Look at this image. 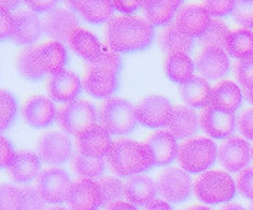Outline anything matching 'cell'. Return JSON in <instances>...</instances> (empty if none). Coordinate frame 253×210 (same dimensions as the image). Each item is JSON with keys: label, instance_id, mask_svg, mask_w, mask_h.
<instances>
[{"label": "cell", "instance_id": "cell-1", "mask_svg": "<svg viewBox=\"0 0 253 210\" xmlns=\"http://www.w3.org/2000/svg\"><path fill=\"white\" fill-rule=\"evenodd\" d=\"M105 40L117 53H135L152 46L155 31L144 18L118 15L106 24Z\"/></svg>", "mask_w": 253, "mask_h": 210}, {"label": "cell", "instance_id": "cell-2", "mask_svg": "<svg viewBox=\"0 0 253 210\" xmlns=\"http://www.w3.org/2000/svg\"><path fill=\"white\" fill-rule=\"evenodd\" d=\"M106 163L111 171L120 178H131L149 171L153 163V156L146 144L134 140H117L112 144Z\"/></svg>", "mask_w": 253, "mask_h": 210}, {"label": "cell", "instance_id": "cell-3", "mask_svg": "<svg viewBox=\"0 0 253 210\" xmlns=\"http://www.w3.org/2000/svg\"><path fill=\"white\" fill-rule=\"evenodd\" d=\"M193 191L197 200L205 205H221L236 197L237 185L228 172L211 169L197 175Z\"/></svg>", "mask_w": 253, "mask_h": 210}, {"label": "cell", "instance_id": "cell-4", "mask_svg": "<svg viewBox=\"0 0 253 210\" xmlns=\"http://www.w3.org/2000/svg\"><path fill=\"white\" fill-rule=\"evenodd\" d=\"M219 148L209 137H193L180 144L178 163L187 174H203L216 163Z\"/></svg>", "mask_w": 253, "mask_h": 210}, {"label": "cell", "instance_id": "cell-5", "mask_svg": "<svg viewBox=\"0 0 253 210\" xmlns=\"http://www.w3.org/2000/svg\"><path fill=\"white\" fill-rule=\"evenodd\" d=\"M99 124L114 136L129 134L135 130L138 121L135 106L123 97H112L105 100L97 112Z\"/></svg>", "mask_w": 253, "mask_h": 210}, {"label": "cell", "instance_id": "cell-6", "mask_svg": "<svg viewBox=\"0 0 253 210\" xmlns=\"http://www.w3.org/2000/svg\"><path fill=\"white\" fill-rule=\"evenodd\" d=\"M99 116L96 107L91 102L85 99H77L74 102L65 103L59 109L58 124L66 136L77 137L81 131L94 125Z\"/></svg>", "mask_w": 253, "mask_h": 210}, {"label": "cell", "instance_id": "cell-7", "mask_svg": "<svg viewBox=\"0 0 253 210\" xmlns=\"http://www.w3.org/2000/svg\"><path fill=\"white\" fill-rule=\"evenodd\" d=\"M121 72L112 70L100 62L87 64L84 75L81 78L83 88L87 94L96 99H112L120 88Z\"/></svg>", "mask_w": 253, "mask_h": 210}, {"label": "cell", "instance_id": "cell-8", "mask_svg": "<svg viewBox=\"0 0 253 210\" xmlns=\"http://www.w3.org/2000/svg\"><path fill=\"white\" fill-rule=\"evenodd\" d=\"M190 175L181 168H168L156 178L158 193L168 203H183L189 200L193 191Z\"/></svg>", "mask_w": 253, "mask_h": 210}, {"label": "cell", "instance_id": "cell-9", "mask_svg": "<svg viewBox=\"0 0 253 210\" xmlns=\"http://www.w3.org/2000/svg\"><path fill=\"white\" fill-rule=\"evenodd\" d=\"M174 113L171 102L158 94L146 96L135 106V115L140 125L146 128H164L168 127Z\"/></svg>", "mask_w": 253, "mask_h": 210}, {"label": "cell", "instance_id": "cell-10", "mask_svg": "<svg viewBox=\"0 0 253 210\" xmlns=\"http://www.w3.org/2000/svg\"><path fill=\"white\" fill-rule=\"evenodd\" d=\"M71 184L72 181L63 168L50 166L40 172L36 181V188L46 203L55 206L66 200Z\"/></svg>", "mask_w": 253, "mask_h": 210}, {"label": "cell", "instance_id": "cell-11", "mask_svg": "<svg viewBox=\"0 0 253 210\" xmlns=\"http://www.w3.org/2000/svg\"><path fill=\"white\" fill-rule=\"evenodd\" d=\"M59 116V110L52 99L46 96H31L22 105V118L25 124L36 130L52 127Z\"/></svg>", "mask_w": 253, "mask_h": 210}, {"label": "cell", "instance_id": "cell-12", "mask_svg": "<svg viewBox=\"0 0 253 210\" xmlns=\"http://www.w3.org/2000/svg\"><path fill=\"white\" fill-rule=\"evenodd\" d=\"M37 154L42 162L61 166L72 157V144L62 131H47L37 141Z\"/></svg>", "mask_w": 253, "mask_h": 210}, {"label": "cell", "instance_id": "cell-13", "mask_svg": "<svg viewBox=\"0 0 253 210\" xmlns=\"http://www.w3.org/2000/svg\"><path fill=\"white\" fill-rule=\"evenodd\" d=\"M196 70L206 81H218L230 72V56L224 47L206 46L196 56Z\"/></svg>", "mask_w": 253, "mask_h": 210}, {"label": "cell", "instance_id": "cell-14", "mask_svg": "<svg viewBox=\"0 0 253 210\" xmlns=\"http://www.w3.org/2000/svg\"><path fill=\"white\" fill-rule=\"evenodd\" d=\"M65 203L69 210H99L103 206V196L99 182L78 178L71 184Z\"/></svg>", "mask_w": 253, "mask_h": 210}, {"label": "cell", "instance_id": "cell-15", "mask_svg": "<svg viewBox=\"0 0 253 210\" xmlns=\"http://www.w3.org/2000/svg\"><path fill=\"white\" fill-rule=\"evenodd\" d=\"M112 144L114 142L111 140V134L100 124L90 125L75 137L77 153L87 157L103 159L109 154Z\"/></svg>", "mask_w": 253, "mask_h": 210}, {"label": "cell", "instance_id": "cell-16", "mask_svg": "<svg viewBox=\"0 0 253 210\" xmlns=\"http://www.w3.org/2000/svg\"><path fill=\"white\" fill-rule=\"evenodd\" d=\"M252 157V147L249 142L239 137V136H231L230 139L224 140V142L219 147V154L218 160L224 169L228 172H242L248 165L251 163Z\"/></svg>", "mask_w": 253, "mask_h": 210}, {"label": "cell", "instance_id": "cell-17", "mask_svg": "<svg viewBox=\"0 0 253 210\" xmlns=\"http://www.w3.org/2000/svg\"><path fill=\"white\" fill-rule=\"evenodd\" d=\"M46 88L53 102L65 105L78 99L83 90V81L74 70H62L49 76Z\"/></svg>", "mask_w": 253, "mask_h": 210}, {"label": "cell", "instance_id": "cell-18", "mask_svg": "<svg viewBox=\"0 0 253 210\" xmlns=\"http://www.w3.org/2000/svg\"><path fill=\"white\" fill-rule=\"evenodd\" d=\"M200 130L209 139L224 140L230 139L237 128V118L233 113H225L212 107H205L199 115Z\"/></svg>", "mask_w": 253, "mask_h": 210}, {"label": "cell", "instance_id": "cell-19", "mask_svg": "<svg viewBox=\"0 0 253 210\" xmlns=\"http://www.w3.org/2000/svg\"><path fill=\"white\" fill-rule=\"evenodd\" d=\"M13 24H15V27H13L12 41L16 46L30 47L44 33L43 21L39 18L37 13H34L30 9L16 10L13 13Z\"/></svg>", "mask_w": 253, "mask_h": 210}, {"label": "cell", "instance_id": "cell-20", "mask_svg": "<svg viewBox=\"0 0 253 210\" xmlns=\"http://www.w3.org/2000/svg\"><path fill=\"white\" fill-rule=\"evenodd\" d=\"M43 27L46 35L63 44L68 43L69 34L80 27V18L69 7H58L44 18Z\"/></svg>", "mask_w": 253, "mask_h": 210}, {"label": "cell", "instance_id": "cell-21", "mask_svg": "<svg viewBox=\"0 0 253 210\" xmlns=\"http://www.w3.org/2000/svg\"><path fill=\"white\" fill-rule=\"evenodd\" d=\"M144 144L153 156L155 166H168L178 157V141L168 130H159L150 134Z\"/></svg>", "mask_w": 253, "mask_h": 210}, {"label": "cell", "instance_id": "cell-22", "mask_svg": "<svg viewBox=\"0 0 253 210\" xmlns=\"http://www.w3.org/2000/svg\"><path fill=\"white\" fill-rule=\"evenodd\" d=\"M68 46L71 47V50L75 55L83 58L87 64H93V62L99 61L105 52V47L102 46L97 35L83 27L75 28L69 34Z\"/></svg>", "mask_w": 253, "mask_h": 210}, {"label": "cell", "instance_id": "cell-23", "mask_svg": "<svg viewBox=\"0 0 253 210\" xmlns=\"http://www.w3.org/2000/svg\"><path fill=\"white\" fill-rule=\"evenodd\" d=\"M242 99H243L242 88L234 81L224 79V81L216 82L212 87L211 100H209L208 107L234 115V112L242 105Z\"/></svg>", "mask_w": 253, "mask_h": 210}, {"label": "cell", "instance_id": "cell-24", "mask_svg": "<svg viewBox=\"0 0 253 210\" xmlns=\"http://www.w3.org/2000/svg\"><path fill=\"white\" fill-rule=\"evenodd\" d=\"M212 18L206 12V9L202 6V3H191L186 4L180 9L177 18H175V25L186 34H189L194 38H199L205 30L209 27Z\"/></svg>", "mask_w": 253, "mask_h": 210}, {"label": "cell", "instance_id": "cell-25", "mask_svg": "<svg viewBox=\"0 0 253 210\" xmlns=\"http://www.w3.org/2000/svg\"><path fill=\"white\" fill-rule=\"evenodd\" d=\"M7 171L16 184H30L42 172V159L31 150H21L16 153L15 162Z\"/></svg>", "mask_w": 253, "mask_h": 210}, {"label": "cell", "instance_id": "cell-26", "mask_svg": "<svg viewBox=\"0 0 253 210\" xmlns=\"http://www.w3.org/2000/svg\"><path fill=\"white\" fill-rule=\"evenodd\" d=\"M66 4L91 25L108 24L114 18L115 12L112 1H68Z\"/></svg>", "mask_w": 253, "mask_h": 210}, {"label": "cell", "instance_id": "cell-27", "mask_svg": "<svg viewBox=\"0 0 253 210\" xmlns=\"http://www.w3.org/2000/svg\"><path fill=\"white\" fill-rule=\"evenodd\" d=\"M199 127V115L196 110L187 105H178L174 107L172 118L167 128L177 140H184L193 137Z\"/></svg>", "mask_w": 253, "mask_h": 210}, {"label": "cell", "instance_id": "cell-28", "mask_svg": "<svg viewBox=\"0 0 253 210\" xmlns=\"http://www.w3.org/2000/svg\"><path fill=\"white\" fill-rule=\"evenodd\" d=\"M183 3L175 1H141L144 19L152 27H168L177 18Z\"/></svg>", "mask_w": 253, "mask_h": 210}, {"label": "cell", "instance_id": "cell-29", "mask_svg": "<svg viewBox=\"0 0 253 210\" xmlns=\"http://www.w3.org/2000/svg\"><path fill=\"white\" fill-rule=\"evenodd\" d=\"M156 182L147 175H135L126 182V199L134 206H147L156 199Z\"/></svg>", "mask_w": 253, "mask_h": 210}, {"label": "cell", "instance_id": "cell-30", "mask_svg": "<svg viewBox=\"0 0 253 210\" xmlns=\"http://www.w3.org/2000/svg\"><path fill=\"white\" fill-rule=\"evenodd\" d=\"M37 58L46 73H56L68 64V50L62 43L50 40L37 46Z\"/></svg>", "mask_w": 253, "mask_h": 210}, {"label": "cell", "instance_id": "cell-31", "mask_svg": "<svg viewBox=\"0 0 253 210\" xmlns=\"http://www.w3.org/2000/svg\"><path fill=\"white\" fill-rule=\"evenodd\" d=\"M194 37H191L189 34L183 33L175 22L168 25L167 28H164L159 35H158V41H159V47L164 53L167 55H172V53H189L190 50L194 47Z\"/></svg>", "mask_w": 253, "mask_h": 210}, {"label": "cell", "instance_id": "cell-32", "mask_svg": "<svg viewBox=\"0 0 253 210\" xmlns=\"http://www.w3.org/2000/svg\"><path fill=\"white\" fill-rule=\"evenodd\" d=\"M180 93H181V97L187 106H190L191 109H202L203 110L205 107L209 106L212 87L209 85V82L203 76L193 75L186 84L181 85Z\"/></svg>", "mask_w": 253, "mask_h": 210}, {"label": "cell", "instance_id": "cell-33", "mask_svg": "<svg viewBox=\"0 0 253 210\" xmlns=\"http://www.w3.org/2000/svg\"><path fill=\"white\" fill-rule=\"evenodd\" d=\"M194 62L187 53H172L165 58L164 70L169 81L175 84H186L194 72Z\"/></svg>", "mask_w": 253, "mask_h": 210}, {"label": "cell", "instance_id": "cell-34", "mask_svg": "<svg viewBox=\"0 0 253 210\" xmlns=\"http://www.w3.org/2000/svg\"><path fill=\"white\" fill-rule=\"evenodd\" d=\"M224 50L228 53V56L239 59H243L245 56H249L253 53V31L246 28H234L230 31Z\"/></svg>", "mask_w": 253, "mask_h": 210}, {"label": "cell", "instance_id": "cell-35", "mask_svg": "<svg viewBox=\"0 0 253 210\" xmlns=\"http://www.w3.org/2000/svg\"><path fill=\"white\" fill-rule=\"evenodd\" d=\"M16 70L18 73L28 81H40L44 78L46 72L43 70L39 58H37V46L24 47L16 56Z\"/></svg>", "mask_w": 253, "mask_h": 210}, {"label": "cell", "instance_id": "cell-36", "mask_svg": "<svg viewBox=\"0 0 253 210\" xmlns=\"http://www.w3.org/2000/svg\"><path fill=\"white\" fill-rule=\"evenodd\" d=\"M71 168L72 172L83 179H102L105 174V160L103 159H96V157H87L80 153H75L71 160Z\"/></svg>", "mask_w": 253, "mask_h": 210}, {"label": "cell", "instance_id": "cell-37", "mask_svg": "<svg viewBox=\"0 0 253 210\" xmlns=\"http://www.w3.org/2000/svg\"><path fill=\"white\" fill-rule=\"evenodd\" d=\"M103 196V206L108 209L109 206L124 202L126 199V184L117 176H103L97 181Z\"/></svg>", "mask_w": 253, "mask_h": 210}, {"label": "cell", "instance_id": "cell-38", "mask_svg": "<svg viewBox=\"0 0 253 210\" xmlns=\"http://www.w3.org/2000/svg\"><path fill=\"white\" fill-rule=\"evenodd\" d=\"M230 28L228 25L216 18H212L209 27L205 30V33L197 38V41L202 44V47L206 46H218V47H224L225 40L230 34Z\"/></svg>", "mask_w": 253, "mask_h": 210}, {"label": "cell", "instance_id": "cell-39", "mask_svg": "<svg viewBox=\"0 0 253 210\" xmlns=\"http://www.w3.org/2000/svg\"><path fill=\"white\" fill-rule=\"evenodd\" d=\"M18 100L9 90H1V131H7L18 116Z\"/></svg>", "mask_w": 253, "mask_h": 210}, {"label": "cell", "instance_id": "cell-40", "mask_svg": "<svg viewBox=\"0 0 253 210\" xmlns=\"http://www.w3.org/2000/svg\"><path fill=\"white\" fill-rule=\"evenodd\" d=\"M1 210H22V194L19 187L13 184H3L0 188Z\"/></svg>", "mask_w": 253, "mask_h": 210}, {"label": "cell", "instance_id": "cell-41", "mask_svg": "<svg viewBox=\"0 0 253 210\" xmlns=\"http://www.w3.org/2000/svg\"><path fill=\"white\" fill-rule=\"evenodd\" d=\"M234 73L242 88L253 85V53L236 62Z\"/></svg>", "mask_w": 253, "mask_h": 210}, {"label": "cell", "instance_id": "cell-42", "mask_svg": "<svg viewBox=\"0 0 253 210\" xmlns=\"http://www.w3.org/2000/svg\"><path fill=\"white\" fill-rule=\"evenodd\" d=\"M231 15L233 19L243 28H253V1H236Z\"/></svg>", "mask_w": 253, "mask_h": 210}, {"label": "cell", "instance_id": "cell-43", "mask_svg": "<svg viewBox=\"0 0 253 210\" xmlns=\"http://www.w3.org/2000/svg\"><path fill=\"white\" fill-rule=\"evenodd\" d=\"M22 194V210H44L46 202L42 199L36 187L24 185L19 187Z\"/></svg>", "mask_w": 253, "mask_h": 210}, {"label": "cell", "instance_id": "cell-44", "mask_svg": "<svg viewBox=\"0 0 253 210\" xmlns=\"http://www.w3.org/2000/svg\"><path fill=\"white\" fill-rule=\"evenodd\" d=\"M234 3L236 1H230V0H222V1H216V0H206L202 1V6L206 9V12L211 15V18H219V16H225L228 13H233L234 9Z\"/></svg>", "mask_w": 253, "mask_h": 210}, {"label": "cell", "instance_id": "cell-45", "mask_svg": "<svg viewBox=\"0 0 253 210\" xmlns=\"http://www.w3.org/2000/svg\"><path fill=\"white\" fill-rule=\"evenodd\" d=\"M237 190L239 193L248 199V200H253V166L246 168L245 171H242L237 176L236 181Z\"/></svg>", "mask_w": 253, "mask_h": 210}, {"label": "cell", "instance_id": "cell-46", "mask_svg": "<svg viewBox=\"0 0 253 210\" xmlns=\"http://www.w3.org/2000/svg\"><path fill=\"white\" fill-rule=\"evenodd\" d=\"M237 130L245 139L253 140V107H248L240 112L237 116Z\"/></svg>", "mask_w": 253, "mask_h": 210}, {"label": "cell", "instance_id": "cell-47", "mask_svg": "<svg viewBox=\"0 0 253 210\" xmlns=\"http://www.w3.org/2000/svg\"><path fill=\"white\" fill-rule=\"evenodd\" d=\"M0 19H1V28H0V37H1V41H6V40H12V35H13V15L10 12H7L6 9H0Z\"/></svg>", "mask_w": 253, "mask_h": 210}, {"label": "cell", "instance_id": "cell-48", "mask_svg": "<svg viewBox=\"0 0 253 210\" xmlns=\"http://www.w3.org/2000/svg\"><path fill=\"white\" fill-rule=\"evenodd\" d=\"M0 145H1V168L9 169L15 162L16 151H15L12 142L7 140L4 136H1V139H0Z\"/></svg>", "mask_w": 253, "mask_h": 210}, {"label": "cell", "instance_id": "cell-49", "mask_svg": "<svg viewBox=\"0 0 253 210\" xmlns=\"http://www.w3.org/2000/svg\"><path fill=\"white\" fill-rule=\"evenodd\" d=\"M25 4L34 13H47L49 15L58 9V1H55V0H44V1L34 0V1H27Z\"/></svg>", "mask_w": 253, "mask_h": 210}, {"label": "cell", "instance_id": "cell-50", "mask_svg": "<svg viewBox=\"0 0 253 210\" xmlns=\"http://www.w3.org/2000/svg\"><path fill=\"white\" fill-rule=\"evenodd\" d=\"M114 7L121 12V15H128L132 16L138 9H141V1H112Z\"/></svg>", "mask_w": 253, "mask_h": 210}, {"label": "cell", "instance_id": "cell-51", "mask_svg": "<svg viewBox=\"0 0 253 210\" xmlns=\"http://www.w3.org/2000/svg\"><path fill=\"white\" fill-rule=\"evenodd\" d=\"M144 210H174L172 206L164 200V199H155L153 202H150L147 206H144Z\"/></svg>", "mask_w": 253, "mask_h": 210}, {"label": "cell", "instance_id": "cell-52", "mask_svg": "<svg viewBox=\"0 0 253 210\" xmlns=\"http://www.w3.org/2000/svg\"><path fill=\"white\" fill-rule=\"evenodd\" d=\"M106 210H138L137 209V206H134V205H131V203H128V202H120V203H115V205H112V206H109Z\"/></svg>", "mask_w": 253, "mask_h": 210}, {"label": "cell", "instance_id": "cell-53", "mask_svg": "<svg viewBox=\"0 0 253 210\" xmlns=\"http://www.w3.org/2000/svg\"><path fill=\"white\" fill-rule=\"evenodd\" d=\"M0 4H1L3 9H6L7 12H10V10H16L19 7L21 6V1H7V0H3Z\"/></svg>", "mask_w": 253, "mask_h": 210}, {"label": "cell", "instance_id": "cell-54", "mask_svg": "<svg viewBox=\"0 0 253 210\" xmlns=\"http://www.w3.org/2000/svg\"><path fill=\"white\" fill-rule=\"evenodd\" d=\"M242 91H243L245 99H246L251 105H253V85H249V87L242 88Z\"/></svg>", "mask_w": 253, "mask_h": 210}, {"label": "cell", "instance_id": "cell-55", "mask_svg": "<svg viewBox=\"0 0 253 210\" xmlns=\"http://www.w3.org/2000/svg\"><path fill=\"white\" fill-rule=\"evenodd\" d=\"M221 210H246L243 206L237 205V203H230V205H225L224 208H221Z\"/></svg>", "mask_w": 253, "mask_h": 210}, {"label": "cell", "instance_id": "cell-56", "mask_svg": "<svg viewBox=\"0 0 253 210\" xmlns=\"http://www.w3.org/2000/svg\"><path fill=\"white\" fill-rule=\"evenodd\" d=\"M183 210H212L209 209L208 206H202V205H193V206H189V208H186V209Z\"/></svg>", "mask_w": 253, "mask_h": 210}, {"label": "cell", "instance_id": "cell-57", "mask_svg": "<svg viewBox=\"0 0 253 210\" xmlns=\"http://www.w3.org/2000/svg\"><path fill=\"white\" fill-rule=\"evenodd\" d=\"M44 210H68V209H66V208H62V206H56V205H55V206L46 208V209H44Z\"/></svg>", "mask_w": 253, "mask_h": 210}, {"label": "cell", "instance_id": "cell-58", "mask_svg": "<svg viewBox=\"0 0 253 210\" xmlns=\"http://www.w3.org/2000/svg\"><path fill=\"white\" fill-rule=\"evenodd\" d=\"M251 210H253V203H252V205H251Z\"/></svg>", "mask_w": 253, "mask_h": 210}, {"label": "cell", "instance_id": "cell-59", "mask_svg": "<svg viewBox=\"0 0 253 210\" xmlns=\"http://www.w3.org/2000/svg\"><path fill=\"white\" fill-rule=\"evenodd\" d=\"M252 157H253V145H252Z\"/></svg>", "mask_w": 253, "mask_h": 210}]
</instances>
